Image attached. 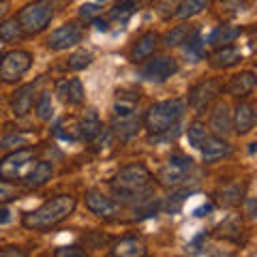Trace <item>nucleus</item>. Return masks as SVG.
Instances as JSON below:
<instances>
[{"mask_svg":"<svg viewBox=\"0 0 257 257\" xmlns=\"http://www.w3.org/2000/svg\"><path fill=\"white\" fill-rule=\"evenodd\" d=\"M150 180L152 174L142 163H131L120 170L111 180V191L118 202L124 204H144L150 199Z\"/></svg>","mask_w":257,"mask_h":257,"instance_id":"nucleus-1","label":"nucleus"},{"mask_svg":"<svg viewBox=\"0 0 257 257\" xmlns=\"http://www.w3.org/2000/svg\"><path fill=\"white\" fill-rule=\"evenodd\" d=\"M75 206H77V199L73 195H56L52 199H47L43 206H39L37 210L24 214L22 223H24V227L37 229V231L52 229L54 225L69 219L73 214Z\"/></svg>","mask_w":257,"mask_h":257,"instance_id":"nucleus-2","label":"nucleus"},{"mask_svg":"<svg viewBox=\"0 0 257 257\" xmlns=\"http://www.w3.org/2000/svg\"><path fill=\"white\" fill-rule=\"evenodd\" d=\"M184 111H187V103L182 99L159 101L155 105H150V109L146 111V116H144V126H146V131L150 135L167 133L172 126H178Z\"/></svg>","mask_w":257,"mask_h":257,"instance_id":"nucleus-3","label":"nucleus"},{"mask_svg":"<svg viewBox=\"0 0 257 257\" xmlns=\"http://www.w3.org/2000/svg\"><path fill=\"white\" fill-rule=\"evenodd\" d=\"M56 5L58 0H35V3L26 5L18 13V22L26 35H39L47 28L56 13Z\"/></svg>","mask_w":257,"mask_h":257,"instance_id":"nucleus-4","label":"nucleus"},{"mask_svg":"<svg viewBox=\"0 0 257 257\" xmlns=\"http://www.w3.org/2000/svg\"><path fill=\"white\" fill-rule=\"evenodd\" d=\"M193 172V161L182 157V155H174L167 163L157 172V180L161 187L167 189H178L184 182L189 180V176Z\"/></svg>","mask_w":257,"mask_h":257,"instance_id":"nucleus-5","label":"nucleus"},{"mask_svg":"<svg viewBox=\"0 0 257 257\" xmlns=\"http://www.w3.org/2000/svg\"><path fill=\"white\" fill-rule=\"evenodd\" d=\"M32 67V54L26 50H13L0 58V79L7 84L18 79Z\"/></svg>","mask_w":257,"mask_h":257,"instance_id":"nucleus-6","label":"nucleus"},{"mask_svg":"<svg viewBox=\"0 0 257 257\" xmlns=\"http://www.w3.org/2000/svg\"><path fill=\"white\" fill-rule=\"evenodd\" d=\"M35 150L32 148H18L0 159V178L3 180H18L22 172L35 161Z\"/></svg>","mask_w":257,"mask_h":257,"instance_id":"nucleus-7","label":"nucleus"},{"mask_svg":"<svg viewBox=\"0 0 257 257\" xmlns=\"http://www.w3.org/2000/svg\"><path fill=\"white\" fill-rule=\"evenodd\" d=\"M223 86L216 82V79H204L197 86L191 88L189 92V107L195 111V114H202L204 109H208V105L221 94Z\"/></svg>","mask_w":257,"mask_h":257,"instance_id":"nucleus-8","label":"nucleus"},{"mask_svg":"<svg viewBox=\"0 0 257 257\" xmlns=\"http://www.w3.org/2000/svg\"><path fill=\"white\" fill-rule=\"evenodd\" d=\"M176 73H178V62L172 56H155L142 67V77L148 82H167Z\"/></svg>","mask_w":257,"mask_h":257,"instance_id":"nucleus-9","label":"nucleus"},{"mask_svg":"<svg viewBox=\"0 0 257 257\" xmlns=\"http://www.w3.org/2000/svg\"><path fill=\"white\" fill-rule=\"evenodd\" d=\"M82 26L77 22H67L58 26L56 30H52V35L47 37V47L54 52H62V50H69V47L77 45L82 41Z\"/></svg>","mask_w":257,"mask_h":257,"instance_id":"nucleus-10","label":"nucleus"},{"mask_svg":"<svg viewBox=\"0 0 257 257\" xmlns=\"http://www.w3.org/2000/svg\"><path fill=\"white\" fill-rule=\"evenodd\" d=\"M86 206L92 214L103 216V219H111V216L118 212V204L111 197L103 195L101 191H88L86 193Z\"/></svg>","mask_w":257,"mask_h":257,"instance_id":"nucleus-11","label":"nucleus"},{"mask_svg":"<svg viewBox=\"0 0 257 257\" xmlns=\"http://www.w3.org/2000/svg\"><path fill=\"white\" fill-rule=\"evenodd\" d=\"M140 126H142V120L135 111L133 114H124V116H114V120H111V133H114L120 142L133 140L135 135H138Z\"/></svg>","mask_w":257,"mask_h":257,"instance_id":"nucleus-12","label":"nucleus"},{"mask_svg":"<svg viewBox=\"0 0 257 257\" xmlns=\"http://www.w3.org/2000/svg\"><path fill=\"white\" fill-rule=\"evenodd\" d=\"M56 94L60 96L62 103L67 105H82L86 94H84V86L77 77H71V79H60L56 84Z\"/></svg>","mask_w":257,"mask_h":257,"instance_id":"nucleus-13","label":"nucleus"},{"mask_svg":"<svg viewBox=\"0 0 257 257\" xmlns=\"http://www.w3.org/2000/svg\"><path fill=\"white\" fill-rule=\"evenodd\" d=\"M35 92H37V84H26V86H20L18 90L13 92L11 96V109L15 116H26L28 111L35 105Z\"/></svg>","mask_w":257,"mask_h":257,"instance_id":"nucleus-14","label":"nucleus"},{"mask_svg":"<svg viewBox=\"0 0 257 257\" xmlns=\"http://www.w3.org/2000/svg\"><path fill=\"white\" fill-rule=\"evenodd\" d=\"M199 150H202V155H204V163H214V161L227 157L231 152L229 144L225 142L223 138H219V135H208L206 142H204V146Z\"/></svg>","mask_w":257,"mask_h":257,"instance_id":"nucleus-15","label":"nucleus"},{"mask_svg":"<svg viewBox=\"0 0 257 257\" xmlns=\"http://www.w3.org/2000/svg\"><path fill=\"white\" fill-rule=\"evenodd\" d=\"M255 124V111L251 103H238L234 109V118H231V126L238 135H246Z\"/></svg>","mask_w":257,"mask_h":257,"instance_id":"nucleus-16","label":"nucleus"},{"mask_svg":"<svg viewBox=\"0 0 257 257\" xmlns=\"http://www.w3.org/2000/svg\"><path fill=\"white\" fill-rule=\"evenodd\" d=\"M257 86V77L255 73H251V71H244V73H238L229 79V84L225 86V92L231 94V96H246L251 94L255 90Z\"/></svg>","mask_w":257,"mask_h":257,"instance_id":"nucleus-17","label":"nucleus"},{"mask_svg":"<svg viewBox=\"0 0 257 257\" xmlns=\"http://www.w3.org/2000/svg\"><path fill=\"white\" fill-rule=\"evenodd\" d=\"M159 45V35L157 32H146V35H142L138 41L133 43V50H131V60L133 62H142L150 58L152 54H155Z\"/></svg>","mask_w":257,"mask_h":257,"instance_id":"nucleus-18","label":"nucleus"},{"mask_svg":"<svg viewBox=\"0 0 257 257\" xmlns=\"http://www.w3.org/2000/svg\"><path fill=\"white\" fill-rule=\"evenodd\" d=\"M242 60V52L236 45H223L210 56V67L214 69H229Z\"/></svg>","mask_w":257,"mask_h":257,"instance_id":"nucleus-19","label":"nucleus"},{"mask_svg":"<svg viewBox=\"0 0 257 257\" xmlns=\"http://www.w3.org/2000/svg\"><path fill=\"white\" fill-rule=\"evenodd\" d=\"M103 133V124L99 120V114L94 109H86V114L79 120V135L82 142H94Z\"/></svg>","mask_w":257,"mask_h":257,"instance_id":"nucleus-20","label":"nucleus"},{"mask_svg":"<svg viewBox=\"0 0 257 257\" xmlns=\"http://www.w3.org/2000/svg\"><path fill=\"white\" fill-rule=\"evenodd\" d=\"M242 35V28L240 26H229V24H221L216 26L210 35H208V43L214 47H223V45H231L236 39Z\"/></svg>","mask_w":257,"mask_h":257,"instance_id":"nucleus-21","label":"nucleus"},{"mask_svg":"<svg viewBox=\"0 0 257 257\" xmlns=\"http://www.w3.org/2000/svg\"><path fill=\"white\" fill-rule=\"evenodd\" d=\"M54 174V167L50 163H45V161H41V163H37L32 170L22 178V184L26 189H37V187H43V184L52 178Z\"/></svg>","mask_w":257,"mask_h":257,"instance_id":"nucleus-22","label":"nucleus"},{"mask_svg":"<svg viewBox=\"0 0 257 257\" xmlns=\"http://www.w3.org/2000/svg\"><path fill=\"white\" fill-rule=\"evenodd\" d=\"M210 128L219 138H225V135L231 131V116H229V109L225 103H219V105L214 107L212 116H210Z\"/></svg>","mask_w":257,"mask_h":257,"instance_id":"nucleus-23","label":"nucleus"},{"mask_svg":"<svg viewBox=\"0 0 257 257\" xmlns=\"http://www.w3.org/2000/svg\"><path fill=\"white\" fill-rule=\"evenodd\" d=\"M146 251V244L138 238H122L120 242H116V246L111 248V255L114 257H144Z\"/></svg>","mask_w":257,"mask_h":257,"instance_id":"nucleus-24","label":"nucleus"},{"mask_svg":"<svg viewBox=\"0 0 257 257\" xmlns=\"http://www.w3.org/2000/svg\"><path fill=\"white\" fill-rule=\"evenodd\" d=\"M54 135H56V138H60V140H64V142H77V140H82V135H79V120L73 118V116H64L62 120L56 122Z\"/></svg>","mask_w":257,"mask_h":257,"instance_id":"nucleus-25","label":"nucleus"},{"mask_svg":"<svg viewBox=\"0 0 257 257\" xmlns=\"http://www.w3.org/2000/svg\"><path fill=\"white\" fill-rule=\"evenodd\" d=\"M244 189H246V184H240V182L225 184V187L216 191V199L223 206H238L244 199Z\"/></svg>","mask_w":257,"mask_h":257,"instance_id":"nucleus-26","label":"nucleus"},{"mask_svg":"<svg viewBox=\"0 0 257 257\" xmlns=\"http://www.w3.org/2000/svg\"><path fill=\"white\" fill-rule=\"evenodd\" d=\"M208 5H210V0H182L174 15L178 20H191L202 13L204 9H208Z\"/></svg>","mask_w":257,"mask_h":257,"instance_id":"nucleus-27","label":"nucleus"},{"mask_svg":"<svg viewBox=\"0 0 257 257\" xmlns=\"http://www.w3.org/2000/svg\"><path fill=\"white\" fill-rule=\"evenodd\" d=\"M135 9H138V3H135V0H118L114 5V9L109 11V18L120 22V24H126L128 18L135 13Z\"/></svg>","mask_w":257,"mask_h":257,"instance_id":"nucleus-28","label":"nucleus"},{"mask_svg":"<svg viewBox=\"0 0 257 257\" xmlns=\"http://www.w3.org/2000/svg\"><path fill=\"white\" fill-rule=\"evenodd\" d=\"M195 32H197L195 28H189V26H176V28H172V30L163 37V43H165L167 47L182 45L191 35H195Z\"/></svg>","mask_w":257,"mask_h":257,"instance_id":"nucleus-29","label":"nucleus"},{"mask_svg":"<svg viewBox=\"0 0 257 257\" xmlns=\"http://www.w3.org/2000/svg\"><path fill=\"white\" fill-rule=\"evenodd\" d=\"M182 45H184V56H189V60L197 62V60L204 58V41L199 39L197 32L195 35H191Z\"/></svg>","mask_w":257,"mask_h":257,"instance_id":"nucleus-30","label":"nucleus"},{"mask_svg":"<svg viewBox=\"0 0 257 257\" xmlns=\"http://www.w3.org/2000/svg\"><path fill=\"white\" fill-rule=\"evenodd\" d=\"M22 32H24V30H22V26H20L18 18L0 22V41H15V39L22 37Z\"/></svg>","mask_w":257,"mask_h":257,"instance_id":"nucleus-31","label":"nucleus"},{"mask_svg":"<svg viewBox=\"0 0 257 257\" xmlns=\"http://www.w3.org/2000/svg\"><path fill=\"white\" fill-rule=\"evenodd\" d=\"M35 111H37V118L41 120V122H47V120L52 118L54 105H52V96L47 92H43L41 96H39V101L35 103Z\"/></svg>","mask_w":257,"mask_h":257,"instance_id":"nucleus-32","label":"nucleus"},{"mask_svg":"<svg viewBox=\"0 0 257 257\" xmlns=\"http://www.w3.org/2000/svg\"><path fill=\"white\" fill-rule=\"evenodd\" d=\"M187 138H189V144H191V146L195 148V150H199V148L204 146L206 138H208V131H206V126H204V124L195 122V124H191V126H189Z\"/></svg>","mask_w":257,"mask_h":257,"instance_id":"nucleus-33","label":"nucleus"},{"mask_svg":"<svg viewBox=\"0 0 257 257\" xmlns=\"http://www.w3.org/2000/svg\"><path fill=\"white\" fill-rule=\"evenodd\" d=\"M90 62H92V54L86 52V50H82V52H75V54L69 58V69H71V71H82V69H86Z\"/></svg>","mask_w":257,"mask_h":257,"instance_id":"nucleus-34","label":"nucleus"},{"mask_svg":"<svg viewBox=\"0 0 257 257\" xmlns=\"http://www.w3.org/2000/svg\"><path fill=\"white\" fill-rule=\"evenodd\" d=\"M18 189L11 187L9 180H3L0 182V204H9V202H15L18 199Z\"/></svg>","mask_w":257,"mask_h":257,"instance_id":"nucleus-35","label":"nucleus"},{"mask_svg":"<svg viewBox=\"0 0 257 257\" xmlns=\"http://www.w3.org/2000/svg\"><path fill=\"white\" fill-rule=\"evenodd\" d=\"M99 13H101L99 7L90 3V5H82V9H79V18L86 20V22H92V20L99 18Z\"/></svg>","mask_w":257,"mask_h":257,"instance_id":"nucleus-36","label":"nucleus"},{"mask_svg":"<svg viewBox=\"0 0 257 257\" xmlns=\"http://www.w3.org/2000/svg\"><path fill=\"white\" fill-rule=\"evenodd\" d=\"M56 257H86V251H82L79 246H60L54 251Z\"/></svg>","mask_w":257,"mask_h":257,"instance_id":"nucleus-37","label":"nucleus"},{"mask_svg":"<svg viewBox=\"0 0 257 257\" xmlns=\"http://www.w3.org/2000/svg\"><path fill=\"white\" fill-rule=\"evenodd\" d=\"M28 142L26 135H9V138H5L0 142V146L3 148H13V146H24V144Z\"/></svg>","mask_w":257,"mask_h":257,"instance_id":"nucleus-38","label":"nucleus"},{"mask_svg":"<svg viewBox=\"0 0 257 257\" xmlns=\"http://www.w3.org/2000/svg\"><path fill=\"white\" fill-rule=\"evenodd\" d=\"M0 257H26V251H22L18 246H7L0 248Z\"/></svg>","mask_w":257,"mask_h":257,"instance_id":"nucleus-39","label":"nucleus"},{"mask_svg":"<svg viewBox=\"0 0 257 257\" xmlns=\"http://www.w3.org/2000/svg\"><path fill=\"white\" fill-rule=\"evenodd\" d=\"M246 214L251 219H257V199H246Z\"/></svg>","mask_w":257,"mask_h":257,"instance_id":"nucleus-40","label":"nucleus"},{"mask_svg":"<svg viewBox=\"0 0 257 257\" xmlns=\"http://www.w3.org/2000/svg\"><path fill=\"white\" fill-rule=\"evenodd\" d=\"M11 221V210L9 208H0V223H9Z\"/></svg>","mask_w":257,"mask_h":257,"instance_id":"nucleus-41","label":"nucleus"},{"mask_svg":"<svg viewBox=\"0 0 257 257\" xmlns=\"http://www.w3.org/2000/svg\"><path fill=\"white\" fill-rule=\"evenodd\" d=\"M92 24L96 26V30H107V28H109V26H107V22H105V20H99V18L92 20Z\"/></svg>","mask_w":257,"mask_h":257,"instance_id":"nucleus-42","label":"nucleus"},{"mask_svg":"<svg viewBox=\"0 0 257 257\" xmlns=\"http://www.w3.org/2000/svg\"><path fill=\"white\" fill-rule=\"evenodd\" d=\"M212 210V206L208 204V206H202V208H197L195 210V216H204V212H210Z\"/></svg>","mask_w":257,"mask_h":257,"instance_id":"nucleus-43","label":"nucleus"},{"mask_svg":"<svg viewBox=\"0 0 257 257\" xmlns=\"http://www.w3.org/2000/svg\"><path fill=\"white\" fill-rule=\"evenodd\" d=\"M0 45H3V43H0Z\"/></svg>","mask_w":257,"mask_h":257,"instance_id":"nucleus-44","label":"nucleus"}]
</instances>
